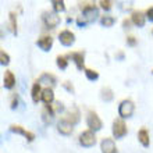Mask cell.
Returning a JSON list of instances; mask_svg holds the SVG:
<instances>
[{
	"label": "cell",
	"instance_id": "cell-11",
	"mask_svg": "<svg viewBox=\"0 0 153 153\" xmlns=\"http://www.w3.org/2000/svg\"><path fill=\"white\" fill-rule=\"evenodd\" d=\"M36 45L43 52H50V49H52V46H53V38L49 36V35L40 36L39 39L36 40Z\"/></svg>",
	"mask_w": 153,
	"mask_h": 153
},
{
	"label": "cell",
	"instance_id": "cell-8",
	"mask_svg": "<svg viewBox=\"0 0 153 153\" xmlns=\"http://www.w3.org/2000/svg\"><path fill=\"white\" fill-rule=\"evenodd\" d=\"M10 131L14 134H18V135L25 137L28 142H32L33 139H35V134L31 132V131H27V129H24L22 127H20V125H11V127H10Z\"/></svg>",
	"mask_w": 153,
	"mask_h": 153
},
{
	"label": "cell",
	"instance_id": "cell-21",
	"mask_svg": "<svg viewBox=\"0 0 153 153\" xmlns=\"http://www.w3.org/2000/svg\"><path fill=\"white\" fill-rule=\"evenodd\" d=\"M100 97H102V100H105V102H111L113 100V97H114V93H113L111 89L106 86V88H102Z\"/></svg>",
	"mask_w": 153,
	"mask_h": 153
},
{
	"label": "cell",
	"instance_id": "cell-12",
	"mask_svg": "<svg viewBox=\"0 0 153 153\" xmlns=\"http://www.w3.org/2000/svg\"><path fill=\"white\" fill-rule=\"evenodd\" d=\"M71 59L74 60V63H75L76 68L78 70H84L85 71V53L84 52H74L73 54H71Z\"/></svg>",
	"mask_w": 153,
	"mask_h": 153
},
{
	"label": "cell",
	"instance_id": "cell-31",
	"mask_svg": "<svg viewBox=\"0 0 153 153\" xmlns=\"http://www.w3.org/2000/svg\"><path fill=\"white\" fill-rule=\"evenodd\" d=\"M127 43H128L129 46H135V45H137V39L134 36H127Z\"/></svg>",
	"mask_w": 153,
	"mask_h": 153
},
{
	"label": "cell",
	"instance_id": "cell-1",
	"mask_svg": "<svg viewBox=\"0 0 153 153\" xmlns=\"http://www.w3.org/2000/svg\"><path fill=\"white\" fill-rule=\"evenodd\" d=\"M97 16H99V10H97L96 6H93V4L85 6L84 10H82V14L76 18V24H78V27L82 28L85 25L95 22L97 20Z\"/></svg>",
	"mask_w": 153,
	"mask_h": 153
},
{
	"label": "cell",
	"instance_id": "cell-32",
	"mask_svg": "<svg viewBox=\"0 0 153 153\" xmlns=\"http://www.w3.org/2000/svg\"><path fill=\"white\" fill-rule=\"evenodd\" d=\"M146 18L149 21H153V7L148 8V11H146Z\"/></svg>",
	"mask_w": 153,
	"mask_h": 153
},
{
	"label": "cell",
	"instance_id": "cell-28",
	"mask_svg": "<svg viewBox=\"0 0 153 153\" xmlns=\"http://www.w3.org/2000/svg\"><path fill=\"white\" fill-rule=\"evenodd\" d=\"M0 63H1V65H7L10 63V56L4 50L0 52Z\"/></svg>",
	"mask_w": 153,
	"mask_h": 153
},
{
	"label": "cell",
	"instance_id": "cell-13",
	"mask_svg": "<svg viewBox=\"0 0 153 153\" xmlns=\"http://www.w3.org/2000/svg\"><path fill=\"white\" fill-rule=\"evenodd\" d=\"M40 100L43 102L46 106H50V103L54 100V92H53V89L52 88H45L43 91H42Z\"/></svg>",
	"mask_w": 153,
	"mask_h": 153
},
{
	"label": "cell",
	"instance_id": "cell-23",
	"mask_svg": "<svg viewBox=\"0 0 153 153\" xmlns=\"http://www.w3.org/2000/svg\"><path fill=\"white\" fill-rule=\"evenodd\" d=\"M114 22H116V18L114 17H110V16H103L100 18V24L106 28H110V27H113Z\"/></svg>",
	"mask_w": 153,
	"mask_h": 153
},
{
	"label": "cell",
	"instance_id": "cell-3",
	"mask_svg": "<svg viewBox=\"0 0 153 153\" xmlns=\"http://www.w3.org/2000/svg\"><path fill=\"white\" fill-rule=\"evenodd\" d=\"M111 132H113L116 139H121L127 135V125L121 118L113 121V127H111Z\"/></svg>",
	"mask_w": 153,
	"mask_h": 153
},
{
	"label": "cell",
	"instance_id": "cell-34",
	"mask_svg": "<svg viewBox=\"0 0 153 153\" xmlns=\"http://www.w3.org/2000/svg\"><path fill=\"white\" fill-rule=\"evenodd\" d=\"M56 110H57V111H63V110H64V106H63V103L57 102V103H56Z\"/></svg>",
	"mask_w": 153,
	"mask_h": 153
},
{
	"label": "cell",
	"instance_id": "cell-5",
	"mask_svg": "<svg viewBox=\"0 0 153 153\" xmlns=\"http://www.w3.org/2000/svg\"><path fill=\"white\" fill-rule=\"evenodd\" d=\"M79 143L85 148H91L96 143V137L92 131H84V132L79 135Z\"/></svg>",
	"mask_w": 153,
	"mask_h": 153
},
{
	"label": "cell",
	"instance_id": "cell-35",
	"mask_svg": "<svg viewBox=\"0 0 153 153\" xmlns=\"http://www.w3.org/2000/svg\"><path fill=\"white\" fill-rule=\"evenodd\" d=\"M123 27H124V28H129V20L123 21Z\"/></svg>",
	"mask_w": 153,
	"mask_h": 153
},
{
	"label": "cell",
	"instance_id": "cell-20",
	"mask_svg": "<svg viewBox=\"0 0 153 153\" xmlns=\"http://www.w3.org/2000/svg\"><path fill=\"white\" fill-rule=\"evenodd\" d=\"M53 114H54V111H53L52 107H50V106H46L43 110V113H42V120H43L45 124H50V123H52Z\"/></svg>",
	"mask_w": 153,
	"mask_h": 153
},
{
	"label": "cell",
	"instance_id": "cell-4",
	"mask_svg": "<svg viewBox=\"0 0 153 153\" xmlns=\"http://www.w3.org/2000/svg\"><path fill=\"white\" fill-rule=\"evenodd\" d=\"M86 124H88L89 127V131H92V132H95V131H100L102 129V120L99 118V116H97L95 111H89L88 113V117H86Z\"/></svg>",
	"mask_w": 153,
	"mask_h": 153
},
{
	"label": "cell",
	"instance_id": "cell-6",
	"mask_svg": "<svg viewBox=\"0 0 153 153\" xmlns=\"http://www.w3.org/2000/svg\"><path fill=\"white\" fill-rule=\"evenodd\" d=\"M59 40H60V43L63 46H71L74 45L75 42V35H74L71 31L68 29H64V31H61L60 35H59Z\"/></svg>",
	"mask_w": 153,
	"mask_h": 153
},
{
	"label": "cell",
	"instance_id": "cell-33",
	"mask_svg": "<svg viewBox=\"0 0 153 153\" xmlns=\"http://www.w3.org/2000/svg\"><path fill=\"white\" fill-rule=\"evenodd\" d=\"M64 88L68 91V92H71V93H74V86L70 82H64Z\"/></svg>",
	"mask_w": 153,
	"mask_h": 153
},
{
	"label": "cell",
	"instance_id": "cell-17",
	"mask_svg": "<svg viewBox=\"0 0 153 153\" xmlns=\"http://www.w3.org/2000/svg\"><path fill=\"white\" fill-rule=\"evenodd\" d=\"M65 120L68 121V123H71V124H76L78 121H79V110L76 109L75 106H73L71 109L68 110V113H67V118Z\"/></svg>",
	"mask_w": 153,
	"mask_h": 153
},
{
	"label": "cell",
	"instance_id": "cell-14",
	"mask_svg": "<svg viewBox=\"0 0 153 153\" xmlns=\"http://www.w3.org/2000/svg\"><path fill=\"white\" fill-rule=\"evenodd\" d=\"M131 21H132L137 27L141 28V27H143L146 22V16L142 11H135V13H132V16H131Z\"/></svg>",
	"mask_w": 153,
	"mask_h": 153
},
{
	"label": "cell",
	"instance_id": "cell-29",
	"mask_svg": "<svg viewBox=\"0 0 153 153\" xmlns=\"http://www.w3.org/2000/svg\"><path fill=\"white\" fill-rule=\"evenodd\" d=\"M99 4H100V7L103 8V10H106V11H109L110 8H111V1H110V0H100Z\"/></svg>",
	"mask_w": 153,
	"mask_h": 153
},
{
	"label": "cell",
	"instance_id": "cell-24",
	"mask_svg": "<svg viewBox=\"0 0 153 153\" xmlns=\"http://www.w3.org/2000/svg\"><path fill=\"white\" fill-rule=\"evenodd\" d=\"M53 4V10H54V13H61L65 10V6H64V1L63 0H54V1H52Z\"/></svg>",
	"mask_w": 153,
	"mask_h": 153
},
{
	"label": "cell",
	"instance_id": "cell-27",
	"mask_svg": "<svg viewBox=\"0 0 153 153\" xmlns=\"http://www.w3.org/2000/svg\"><path fill=\"white\" fill-rule=\"evenodd\" d=\"M8 18H10V25H11L13 33H16L17 35V17H16V14H14V13H10Z\"/></svg>",
	"mask_w": 153,
	"mask_h": 153
},
{
	"label": "cell",
	"instance_id": "cell-37",
	"mask_svg": "<svg viewBox=\"0 0 153 153\" xmlns=\"http://www.w3.org/2000/svg\"><path fill=\"white\" fill-rule=\"evenodd\" d=\"M152 74H153V70H152Z\"/></svg>",
	"mask_w": 153,
	"mask_h": 153
},
{
	"label": "cell",
	"instance_id": "cell-9",
	"mask_svg": "<svg viewBox=\"0 0 153 153\" xmlns=\"http://www.w3.org/2000/svg\"><path fill=\"white\" fill-rule=\"evenodd\" d=\"M57 129H59V132L61 134V135H71L74 131V127L71 123H68L67 120H60L59 123H57Z\"/></svg>",
	"mask_w": 153,
	"mask_h": 153
},
{
	"label": "cell",
	"instance_id": "cell-10",
	"mask_svg": "<svg viewBox=\"0 0 153 153\" xmlns=\"http://www.w3.org/2000/svg\"><path fill=\"white\" fill-rule=\"evenodd\" d=\"M100 149L103 153H118L116 148V143H114L113 139L110 138H105L103 141L100 142Z\"/></svg>",
	"mask_w": 153,
	"mask_h": 153
},
{
	"label": "cell",
	"instance_id": "cell-19",
	"mask_svg": "<svg viewBox=\"0 0 153 153\" xmlns=\"http://www.w3.org/2000/svg\"><path fill=\"white\" fill-rule=\"evenodd\" d=\"M42 91H43V89H40V84L36 81V82L33 84V86H32V91H31V96H32V100L35 102V103H38V102L40 100Z\"/></svg>",
	"mask_w": 153,
	"mask_h": 153
},
{
	"label": "cell",
	"instance_id": "cell-15",
	"mask_svg": "<svg viewBox=\"0 0 153 153\" xmlns=\"http://www.w3.org/2000/svg\"><path fill=\"white\" fill-rule=\"evenodd\" d=\"M14 85H16V76L11 71H7L3 76V86L6 89H13Z\"/></svg>",
	"mask_w": 153,
	"mask_h": 153
},
{
	"label": "cell",
	"instance_id": "cell-16",
	"mask_svg": "<svg viewBox=\"0 0 153 153\" xmlns=\"http://www.w3.org/2000/svg\"><path fill=\"white\" fill-rule=\"evenodd\" d=\"M38 82H39V84L48 85V88H49V85H50V86H54V85H56V76L53 75V74L45 73L39 76V81H38Z\"/></svg>",
	"mask_w": 153,
	"mask_h": 153
},
{
	"label": "cell",
	"instance_id": "cell-26",
	"mask_svg": "<svg viewBox=\"0 0 153 153\" xmlns=\"http://www.w3.org/2000/svg\"><path fill=\"white\" fill-rule=\"evenodd\" d=\"M85 75H86V78H88L89 81H96L97 78H99V74H97V71H95V70H91V68H85Z\"/></svg>",
	"mask_w": 153,
	"mask_h": 153
},
{
	"label": "cell",
	"instance_id": "cell-2",
	"mask_svg": "<svg viewBox=\"0 0 153 153\" xmlns=\"http://www.w3.org/2000/svg\"><path fill=\"white\" fill-rule=\"evenodd\" d=\"M134 110H135V105H134L132 100L129 99H125L120 103L118 106V114H120L121 118H128L134 114Z\"/></svg>",
	"mask_w": 153,
	"mask_h": 153
},
{
	"label": "cell",
	"instance_id": "cell-22",
	"mask_svg": "<svg viewBox=\"0 0 153 153\" xmlns=\"http://www.w3.org/2000/svg\"><path fill=\"white\" fill-rule=\"evenodd\" d=\"M24 102L20 99V96L18 95H16V96L13 97V100H11V109L13 110H21V109H24Z\"/></svg>",
	"mask_w": 153,
	"mask_h": 153
},
{
	"label": "cell",
	"instance_id": "cell-36",
	"mask_svg": "<svg viewBox=\"0 0 153 153\" xmlns=\"http://www.w3.org/2000/svg\"><path fill=\"white\" fill-rule=\"evenodd\" d=\"M117 57H118V59H123V57H124V54H123V53H118V56H117Z\"/></svg>",
	"mask_w": 153,
	"mask_h": 153
},
{
	"label": "cell",
	"instance_id": "cell-7",
	"mask_svg": "<svg viewBox=\"0 0 153 153\" xmlns=\"http://www.w3.org/2000/svg\"><path fill=\"white\" fill-rule=\"evenodd\" d=\"M43 21L48 28H56L60 24V17L57 16V13H46L43 16Z\"/></svg>",
	"mask_w": 153,
	"mask_h": 153
},
{
	"label": "cell",
	"instance_id": "cell-18",
	"mask_svg": "<svg viewBox=\"0 0 153 153\" xmlns=\"http://www.w3.org/2000/svg\"><path fill=\"white\" fill-rule=\"evenodd\" d=\"M138 141L141 142L142 145L145 146V148H148V146L150 145V139H149V132L146 131L145 128L139 129V132H138Z\"/></svg>",
	"mask_w": 153,
	"mask_h": 153
},
{
	"label": "cell",
	"instance_id": "cell-25",
	"mask_svg": "<svg viewBox=\"0 0 153 153\" xmlns=\"http://www.w3.org/2000/svg\"><path fill=\"white\" fill-rule=\"evenodd\" d=\"M56 63H57V67H59L60 70H65L67 68V65H68V60H67V57H64V56L57 57Z\"/></svg>",
	"mask_w": 153,
	"mask_h": 153
},
{
	"label": "cell",
	"instance_id": "cell-30",
	"mask_svg": "<svg viewBox=\"0 0 153 153\" xmlns=\"http://www.w3.org/2000/svg\"><path fill=\"white\" fill-rule=\"evenodd\" d=\"M132 6H134V3L132 1H121L120 3V8L121 10H131L132 8Z\"/></svg>",
	"mask_w": 153,
	"mask_h": 153
},
{
	"label": "cell",
	"instance_id": "cell-38",
	"mask_svg": "<svg viewBox=\"0 0 153 153\" xmlns=\"http://www.w3.org/2000/svg\"><path fill=\"white\" fill-rule=\"evenodd\" d=\"M152 33H153V31H152Z\"/></svg>",
	"mask_w": 153,
	"mask_h": 153
}]
</instances>
